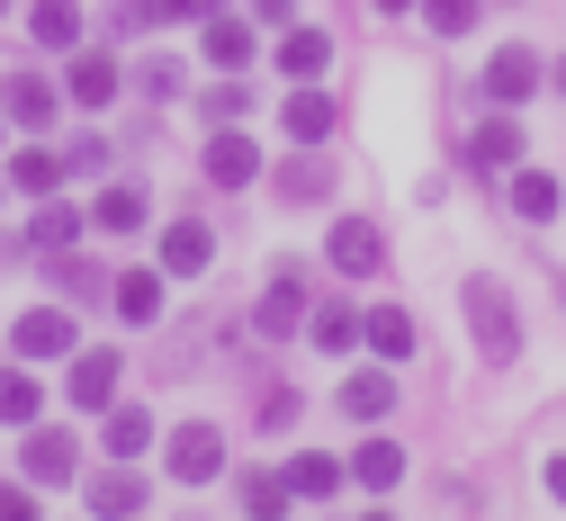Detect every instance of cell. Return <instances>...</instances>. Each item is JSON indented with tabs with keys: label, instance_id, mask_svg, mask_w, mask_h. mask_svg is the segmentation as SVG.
I'll list each match as a JSON object with an SVG mask.
<instances>
[{
	"label": "cell",
	"instance_id": "obj_1",
	"mask_svg": "<svg viewBox=\"0 0 566 521\" xmlns=\"http://www.w3.org/2000/svg\"><path fill=\"white\" fill-rule=\"evenodd\" d=\"M459 315H468V342L485 368H513L522 360V315H513V288L504 279H468L459 288Z\"/></svg>",
	"mask_w": 566,
	"mask_h": 521
},
{
	"label": "cell",
	"instance_id": "obj_2",
	"mask_svg": "<svg viewBox=\"0 0 566 521\" xmlns=\"http://www.w3.org/2000/svg\"><path fill=\"white\" fill-rule=\"evenodd\" d=\"M476 91H485L494 108H522L531 91H548V63H539L531 45H494V54H485V82H476Z\"/></svg>",
	"mask_w": 566,
	"mask_h": 521
},
{
	"label": "cell",
	"instance_id": "obj_3",
	"mask_svg": "<svg viewBox=\"0 0 566 521\" xmlns=\"http://www.w3.org/2000/svg\"><path fill=\"white\" fill-rule=\"evenodd\" d=\"M324 261H333L342 279H378V270H387V235L369 226V216H342V226L324 235Z\"/></svg>",
	"mask_w": 566,
	"mask_h": 521
},
{
	"label": "cell",
	"instance_id": "obj_4",
	"mask_svg": "<svg viewBox=\"0 0 566 521\" xmlns=\"http://www.w3.org/2000/svg\"><path fill=\"white\" fill-rule=\"evenodd\" d=\"M270 198H279V207H315V198H333V154H324V144L289 154V163L270 171Z\"/></svg>",
	"mask_w": 566,
	"mask_h": 521
},
{
	"label": "cell",
	"instance_id": "obj_5",
	"mask_svg": "<svg viewBox=\"0 0 566 521\" xmlns=\"http://www.w3.org/2000/svg\"><path fill=\"white\" fill-rule=\"evenodd\" d=\"M252 324H261V342H279V333H297V324H306V270H297V261H279V270H270V296L252 306Z\"/></svg>",
	"mask_w": 566,
	"mask_h": 521
},
{
	"label": "cell",
	"instance_id": "obj_6",
	"mask_svg": "<svg viewBox=\"0 0 566 521\" xmlns=\"http://www.w3.org/2000/svg\"><path fill=\"white\" fill-rule=\"evenodd\" d=\"M171 477H180V486H217V477H226L217 423H180V431H171Z\"/></svg>",
	"mask_w": 566,
	"mask_h": 521
},
{
	"label": "cell",
	"instance_id": "obj_7",
	"mask_svg": "<svg viewBox=\"0 0 566 521\" xmlns=\"http://www.w3.org/2000/svg\"><path fill=\"white\" fill-rule=\"evenodd\" d=\"M198 171L217 180V189H252L261 180V144L234 135V126H217V135H207V154H198Z\"/></svg>",
	"mask_w": 566,
	"mask_h": 521
},
{
	"label": "cell",
	"instance_id": "obj_8",
	"mask_svg": "<svg viewBox=\"0 0 566 521\" xmlns=\"http://www.w3.org/2000/svg\"><path fill=\"white\" fill-rule=\"evenodd\" d=\"M396 396H405V378H396V368H360V378H342V387H333V414L378 423V414H396Z\"/></svg>",
	"mask_w": 566,
	"mask_h": 521
},
{
	"label": "cell",
	"instance_id": "obj_9",
	"mask_svg": "<svg viewBox=\"0 0 566 521\" xmlns=\"http://www.w3.org/2000/svg\"><path fill=\"white\" fill-rule=\"evenodd\" d=\"M10 351L19 360H63V351H73V315H63V306H28L19 333H10Z\"/></svg>",
	"mask_w": 566,
	"mask_h": 521
},
{
	"label": "cell",
	"instance_id": "obj_10",
	"mask_svg": "<svg viewBox=\"0 0 566 521\" xmlns=\"http://www.w3.org/2000/svg\"><path fill=\"white\" fill-rule=\"evenodd\" d=\"M19 468H28V486H73V431L36 423V431H28V450H19Z\"/></svg>",
	"mask_w": 566,
	"mask_h": 521
},
{
	"label": "cell",
	"instance_id": "obj_11",
	"mask_svg": "<svg viewBox=\"0 0 566 521\" xmlns=\"http://www.w3.org/2000/svg\"><path fill=\"white\" fill-rule=\"evenodd\" d=\"M342 486H350V468H342L333 450H297V459H289V494H297V503H333Z\"/></svg>",
	"mask_w": 566,
	"mask_h": 521
},
{
	"label": "cell",
	"instance_id": "obj_12",
	"mask_svg": "<svg viewBox=\"0 0 566 521\" xmlns=\"http://www.w3.org/2000/svg\"><path fill=\"white\" fill-rule=\"evenodd\" d=\"M54 108H63V100L36 82V72H10V82H0V117H10V126H36V135H45Z\"/></svg>",
	"mask_w": 566,
	"mask_h": 521
},
{
	"label": "cell",
	"instance_id": "obj_13",
	"mask_svg": "<svg viewBox=\"0 0 566 521\" xmlns=\"http://www.w3.org/2000/svg\"><path fill=\"white\" fill-rule=\"evenodd\" d=\"M207 261H217V235H207L198 216H180V226H163V270H171V279H198Z\"/></svg>",
	"mask_w": 566,
	"mask_h": 521
},
{
	"label": "cell",
	"instance_id": "obj_14",
	"mask_svg": "<svg viewBox=\"0 0 566 521\" xmlns=\"http://www.w3.org/2000/svg\"><path fill=\"white\" fill-rule=\"evenodd\" d=\"M117 351H73V405H91V414H108L117 405Z\"/></svg>",
	"mask_w": 566,
	"mask_h": 521
},
{
	"label": "cell",
	"instance_id": "obj_15",
	"mask_svg": "<svg viewBox=\"0 0 566 521\" xmlns=\"http://www.w3.org/2000/svg\"><path fill=\"white\" fill-rule=\"evenodd\" d=\"M522 163V126L513 117H476V135H468V171H513Z\"/></svg>",
	"mask_w": 566,
	"mask_h": 521
},
{
	"label": "cell",
	"instance_id": "obj_16",
	"mask_svg": "<svg viewBox=\"0 0 566 521\" xmlns=\"http://www.w3.org/2000/svg\"><path fill=\"white\" fill-rule=\"evenodd\" d=\"M279 126H289V144H333V91H289V108H279Z\"/></svg>",
	"mask_w": 566,
	"mask_h": 521
},
{
	"label": "cell",
	"instance_id": "obj_17",
	"mask_svg": "<svg viewBox=\"0 0 566 521\" xmlns=\"http://www.w3.org/2000/svg\"><path fill=\"white\" fill-rule=\"evenodd\" d=\"M99 450H108V459H145V450H154V414H145V405H108Z\"/></svg>",
	"mask_w": 566,
	"mask_h": 521
},
{
	"label": "cell",
	"instance_id": "obj_18",
	"mask_svg": "<svg viewBox=\"0 0 566 521\" xmlns=\"http://www.w3.org/2000/svg\"><path fill=\"white\" fill-rule=\"evenodd\" d=\"M279 72H289V82L333 72V37H324V28H289V37H279Z\"/></svg>",
	"mask_w": 566,
	"mask_h": 521
},
{
	"label": "cell",
	"instance_id": "obj_19",
	"mask_svg": "<svg viewBox=\"0 0 566 521\" xmlns=\"http://www.w3.org/2000/svg\"><path fill=\"white\" fill-rule=\"evenodd\" d=\"M198 45H207V63H217V72H243V63H252V19H217V10H207Z\"/></svg>",
	"mask_w": 566,
	"mask_h": 521
},
{
	"label": "cell",
	"instance_id": "obj_20",
	"mask_svg": "<svg viewBox=\"0 0 566 521\" xmlns=\"http://www.w3.org/2000/svg\"><path fill=\"white\" fill-rule=\"evenodd\" d=\"M108 306H117L126 324H154V315H163V270H126V279H108Z\"/></svg>",
	"mask_w": 566,
	"mask_h": 521
},
{
	"label": "cell",
	"instance_id": "obj_21",
	"mask_svg": "<svg viewBox=\"0 0 566 521\" xmlns=\"http://www.w3.org/2000/svg\"><path fill=\"white\" fill-rule=\"evenodd\" d=\"M28 37H36L45 54H73V45H82V10H73V0H36V10H28Z\"/></svg>",
	"mask_w": 566,
	"mask_h": 521
},
{
	"label": "cell",
	"instance_id": "obj_22",
	"mask_svg": "<svg viewBox=\"0 0 566 521\" xmlns=\"http://www.w3.org/2000/svg\"><path fill=\"white\" fill-rule=\"evenodd\" d=\"M557 207H566V189H557V171H513V216H522V226H548Z\"/></svg>",
	"mask_w": 566,
	"mask_h": 521
},
{
	"label": "cell",
	"instance_id": "obj_23",
	"mask_svg": "<svg viewBox=\"0 0 566 521\" xmlns=\"http://www.w3.org/2000/svg\"><path fill=\"white\" fill-rule=\"evenodd\" d=\"M91 226H99V235H135V226H145V189H135V180H108L99 207H91Z\"/></svg>",
	"mask_w": 566,
	"mask_h": 521
},
{
	"label": "cell",
	"instance_id": "obj_24",
	"mask_svg": "<svg viewBox=\"0 0 566 521\" xmlns=\"http://www.w3.org/2000/svg\"><path fill=\"white\" fill-rule=\"evenodd\" d=\"M360 342L378 360H413V315L405 306H378V315H360Z\"/></svg>",
	"mask_w": 566,
	"mask_h": 521
},
{
	"label": "cell",
	"instance_id": "obj_25",
	"mask_svg": "<svg viewBox=\"0 0 566 521\" xmlns=\"http://www.w3.org/2000/svg\"><path fill=\"white\" fill-rule=\"evenodd\" d=\"M350 486H369V494H387V486H405V440H369V450L350 459Z\"/></svg>",
	"mask_w": 566,
	"mask_h": 521
},
{
	"label": "cell",
	"instance_id": "obj_26",
	"mask_svg": "<svg viewBox=\"0 0 566 521\" xmlns=\"http://www.w3.org/2000/svg\"><path fill=\"white\" fill-rule=\"evenodd\" d=\"M91 512H145V477H135V459H117L108 477H91Z\"/></svg>",
	"mask_w": 566,
	"mask_h": 521
},
{
	"label": "cell",
	"instance_id": "obj_27",
	"mask_svg": "<svg viewBox=\"0 0 566 521\" xmlns=\"http://www.w3.org/2000/svg\"><path fill=\"white\" fill-rule=\"evenodd\" d=\"M82 226H91V216H73V207H36V226H28V252H73L82 243Z\"/></svg>",
	"mask_w": 566,
	"mask_h": 521
},
{
	"label": "cell",
	"instance_id": "obj_28",
	"mask_svg": "<svg viewBox=\"0 0 566 521\" xmlns=\"http://www.w3.org/2000/svg\"><path fill=\"white\" fill-rule=\"evenodd\" d=\"M73 100L82 108H108L117 100V54H73Z\"/></svg>",
	"mask_w": 566,
	"mask_h": 521
},
{
	"label": "cell",
	"instance_id": "obj_29",
	"mask_svg": "<svg viewBox=\"0 0 566 521\" xmlns=\"http://www.w3.org/2000/svg\"><path fill=\"white\" fill-rule=\"evenodd\" d=\"M306 333H315V351H350V342H360V306H342V296H333V306L306 315Z\"/></svg>",
	"mask_w": 566,
	"mask_h": 521
},
{
	"label": "cell",
	"instance_id": "obj_30",
	"mask_svg": "<svg viewBox=\"0 0 566 521\" xmlns=\"http://www.w3.org/2000/svg\"><path fill=\"white\" fill-rule=\"evenodd\" d=\"M54 180H63V154H10V189H28V198H54Z\"/></svg>",
	"mask_w": 566,
	"mask_h": 521
},
{
	"label": "cell",
	"instance_id": "obj_31",
	"mask_svg": "<svg viewBox=\"0 0 566 521\" xmlns=\"http://www.w3.org/2000/svg\"><path fill=\"white\" fill-rule=\"evenodd\" d=\"M234 486H243V503H252L261 521H270V512H289V503H297V494H289V477H270V468H243Z\"/></svg>",
	"mask_w": 566,
	"mask_h": 521
},
{
	"label": "cell",
	"instance_id": "obj_32",
	"mask_svg": "<svg viewBox=\"0 0 566 521\" xmlns=\"http://www.w3.org/2000/svg\"><path fill=\"white\" fill-rule=\"evenodd\" d=\"M36 378H28V368H10V378H0V423H36Z\"/></svg>",
	"mask_w": 566,
	"mask_h": 521
},
{
	"label": "cell",
	"instance_id": "obj_33",
	"mask_svg": "<svg viewBox=\"0 0 566 521\" xmlns=\"http://www.w3.org/2000/svg\"><path fill=\"white\" fill-rule=\"evenodd\" d=\"M243 108H252V82H217V91L198 100V117H207V126H234Z\"/></svg>",
	"mask_w": 566,
	"mask_h": 521
},
{
	"label": "cell",
	"instance_id": "obj_34",
	"mask_svg": "<svg viewBox=\"0 0 566 521\" xmlns=\"http://www.w3.org/2000/svg\"><path fill=\"white\" fill-rule=\"evenodd\" d=\"M422 28H432V37H468L476 28V0H422Z\"/></svg>",
	"mask_w": 566,
	"mask_h": 521
},
{
	"label": "cell",
	"instance_id": "obj_35",
	"mask_svg": "<svg viewBox=\"0 0 566 521\" xmlns=\"http://www.w3.org/2000/svg\"><path fill=\"white\" fill-rule=\"evenodd\" d=\"M135 91H145V100H180V91H189V72H180L171 54H154L145 72H135Z\"/></svg>",
	"mask_w": 566,
	"mask_h": 521
},
{
	"label": "cell",
	"instance_id": "obj_36",
	"mask_svg": "<svg viewBox=\"0 0 566 521\" xmlns=\"http://www.w3.org/2000/svg\"><path fill=\"white\" fill-rule=\"evenodd\" d=\"M289 423H297V387H270L261 396V431H289Z\"/></svg>",
	"mask_w": 566,
	"mask_h": 521
},
{
	"label": "cell",
	"instance_id": "obj_37",
	"mask_svg": "<svg viewBox=\"0 0 566 521\" xmlns=\"http://www.w3.org/2000/svg\"><path fill=\"white\" fill-rule=\"evenodd\" d=\"M63 171H108V144H99V135H82L73 154H63Z\"/></svg>",
	"mask_w": 566,
	"mask_h": 521
},
{
	"label": "cell",
	"instance_id": "obj_38",
	"mask_svg": "<svg viewBox=\"0 0 566 521\" xmlns=\"http://www.w3.org/2000/svg\"><path fill=\"white\" fill-rule=\"evenodd\" d=\"M28 512H36V494H28V486H0V521H28Z\"/></svg>",
	"mask_w": 566,
	"mask_h": 521
},
{
	"label": "cell",
	"instance_id": "obj_39",
	"mask_svg": "<svg viewBox=\"0 0 566 521\" xmlns=\"http://www.w3.org/2000/svg\"><path fill=\"white\" fill-rule=\"evenodd\" d=\"M289 10L297 0H252V19H270V28H289Z\"/></svg>",
	"mask_w": 566,
	"mask_h": 521
},
{
	"label": "cell",
	"instance_id": "obj_40",
	"mask_svg": "<svg viewBox=\"0 0 566 521\" xmlns=\"http://www.w3.org/2000/svg\"><path fill=\"white\" fill-rule=\"evenodd\" d=\"M539 486H548V494L566 503V459H548V468H539Z\"/></svg>",
	"mask_w": 566,
	"mask_h": 521
},
{
	"label": "cell",
	"instance_id": "obj_41",
	"mask_svg": "<svg viewBox=\"0 0 566 521\" xmlns=\"http://www.w3.org/2000/svg\"><path fill=\"white\" fill-rule=\"evenodd\" d=\"M378 10H387V19H405V10H422V0H378Z\"/></svg>",
	"mask_w": 566,
	"mask_h": 521
},
{
	"label": "cell",
	"instance_id": "obj_42",
	"mask_svg": "<svg viewBox=\"0 0 566 521\" xmlns=\"http://www.w3.org/2000/svg\"><path fill=\"white\" fill-rule=\"evenodd\" d=\"M548 82H557V100H566V54H557V63H548Z\"/></svg>",
	"mask_w": 566,
	"mask_h": 521
},
{
	"label": "cell",
	"instance_id": "obj_43",
	"mask_svg": "<svg viewBox=\"0 0 566 521\" xmlns=\"http://www.w3.org/2000/svg\"><path fill=\"white\" fill-rule=\"evenodd\" d=\"M207 10H226V0H189V19H207Z\"/></svg>",
	"mask_w": 566,
	"mask_h": 521
},
{
	"label": "cell",
	"instance_id": "obj_44",
	"mask_svg": "<svg viewBox=\"0 0 566 521\" xmlns=\"http://www.w3.org/2000/svg\"><path fill=\"white\" fill-rule=\"evenodd\" d=\"M0 10H10V0H0Z\"/></svg>",
	"mask_w": 566,
	"mask_h": 521
}]
</instances>
